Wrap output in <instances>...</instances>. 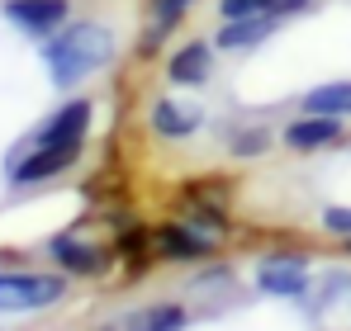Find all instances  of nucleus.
<instances>
[{
    "label": "nucleus",
    "instance_id": "nucleus-1",
    "mask_svg": "<svg viewBox=\"0 0 351 331\" xmlns=\"http://www.w3.org/2000/svg\"><path fill=\"white\" fill-rule=\"evenodd\" d=\"M43 62H48V76H53L58 90H76L81 81H90L95 71H105L114 62V34L95 19L62 24L43 43Z\"/></svg>",
    "mask_w": 351,
    "mask_h": 331
},
{
    "label": "nucleus",
    "instance_id": "nucleus-2",
    "mask_svg": "<svg viewBox=\"0 0 351 331\" xmlns=\"http://www.w3.org/2000/svg\"><path fill=\"white\" fill-rule=\"evenodd\" d=\"M66 298V275L0 270V313H43Z\"/></svg>",
    "mask_w": 351,
    "mask_h": 331
},
{
    "label": "nucleus",
    "instance_id": "nucleus-3",
    "mask_svg": "<svg viewBox=\"0 0 351 331\" xmlns=\"http://www.w3.org/2000/svg\"><path fill=\"white\" fill-rule=\"evenodd\" d=\"M152 256L176 261V265H204L214 256V237L199 232L195 222H167L152 232Z\"/></svg>",
    "mask_w": 351,
    "mask_h": 331
},
{
    "label": "nucleus",
    "instance_id": "nucleus-4",
    "mask_svg": "<svg viewBox=\"0 0 351 331\" xmlns=\"http://www.w3.org/2000/svg\"><path fill=\"white\" fill-rule=\"evenodd\" d=\"M90 114L95 105L81 95V100H66L62 109H53L43 123H38V133L29 137V147H66V142H86V133H90Z\"/></svg>",
    "mask_w": 351,
    "mask_h": 331
},
{
    "label": "nucleus",
    "instance_id": "nucleus-5",
    "mask_svg": "<svg viewBox=\"0 0 351 331\" xmlns=\"http://www.w3.org/2000/svg\"><path fill=\"white\" fill-rule=\"evenodd\" d=\"M86 142H66V147H29L19 161L10 166V185H38V180H53L62 170H71L81 157Z\"/></svg>",
    "mask_w": 351,
    "mask_h": 331
},
{
    "label": "nucleus",
    "instance_id": "nucleus-6",
    "mask_svg": "<svg viewBox=\"0 0 351 331\" xmlns=\"http://www.w3.org/2000/svg\"><path fill=\"white\" fill-rule=\"evenodd\" d=\"M5 19L34 38H53L71 19V0H5Z\"/></svg>",
    "mask_w": 351,
    "mask_h": 331
},
{
    "label": "nucleus",
    "instance_id": "nucleus-7",
    "mask_svg": "<svg viewBox=\"0 0 351 331\" xmlns=\"http://www.w3.org/2000/svg\"><path fill=\"white\" fill-rule=\"evenodd\" d=\"M256 289L271 298H304L308 293V265L299 256H266L256 265Z\"/></svg>",
    "mask_w": 351,
    "mask_h": 331
},
{
    "label": "nucleus",
    "instance_id": "nucleus-8",
    "mask_svg": "<svg viewBox=\"0 0 351 331\" xmlns=\"http://www.w3.org/2000/svg\"><path fill=\"white\" fill-rule=\"evenodd\" d=\"M342 123H347V118L304 109L299 118H290V123L280 128V137H285V147H294V152H318V147H332V142L342 137Z\"/></svg>",
    "mask_w": 351,
    "mask_h": 331
},
{
    "label": "nucleus",
    "instance_id": "nucleus-9",
    "mask_svg": "<svg viewBox=\"0 0 351 331\" xmlns=\"http://www.w3.org/2000/svg\"><path fill=\"white\" fill-rule=\"evenodd\" d=\"M48 256L58 261L62 275H100L105 270V251L95 246V241H86V237H71V232H62L48 241Z\"/></svg>",
    "mask_w": 351,
    "mask_h": 331
},
{
    "label": "nucleus",
    "instance_id": "nucleus-10",
    "mask_svg": "<svg viewBox=\"0 0 351 331\" xmlns=\"http://www.w3.org/2000/svg\"><path fill=\"white\" fill-rule=\"evenodd\" d=\"M214 71V43L195 38V43H180L171 57H167V81L171 85H204Z\"/></svg>",
    "mask_w": 351,
    "mask_h": 331
},
{
    "label": "nucleus",
    "instance_id": "nucleus-11",
    "mask_svg": "<svg viewBox=\"0 0 351 331\" xmlns=\"http://www.w3.org/2000/svg\"><path fill=\"white\" fill-rule=\"evenodd\" d=\"M280 29V19H271V14H247V19H223V29H219V48H228V53H237V48H256L261 38H271Z\"/></svg>",
    "mask_w": 351,
    "mask_h": 331
},
{
    "label": "nucleus",
    "instance_id": "nucleus-12",
    "mask_svg": "<svg viewBox=\"0 0 351 331\" xmlns=\"http://www.w3.org/2000/svg\"><path fill=\"white\" fill-rule=\"evenodd\" d=\"M199 123H204L199 109H180L171 95H162V100L152 105V133H157V137H167V142H185Z\"/></svg>",
    "mask_w": 351,
    "mask_h": 331
},
{
    "label": "nucleus",
    "instance_id": "nucleus-13",
    "mask_svg": "<svg viewBox=\"0 0 351 331\" xmlns=\"http://www.w3.org/2000/svg\"><path fill=\"white\" fill-rule=\"evenodd\" d=\"M185 327H190V313L180 303H147V308L123 317V331H185Z\"/></svg>",
    "mask_w": 351,
    "mask_h": 331
},
{
    "label": "nucleus",
    "instance_id": "nucleus-14",
    "mask_svg": "<svg viewBox=\"0 0 351 331\" xmlns=\"http://www.w3.org/2000/svg\"><path fill=\"white\" fill-rule=\"evenodd\" d=\"M304 109L308 114H332V118H351V81L313 85V90L304 95Z\"/></svg>",
    "mask_w": 351,
    "mask_h": 331
},
{
    "label": "nucleus",
    "instance_id": "nucleus-15",
    "mask_svg": "<svg viewBox=\"0 0 351 331\" xmlns=\"http://www.w3.org/2000/svg\"><path fill=\"white\" fill-rule=\"evenodd\" d=\"M180 209H185V222H195V227L209 232V237L228 232V213H223L219 204H209V199H190V204H180Z\"/></svg>",
    "mask_w": 351,
    "mask_h": 331
},
{
    "label": "nucleus",
    "instance_id": "nucleus-16",
    "mask_svg": "<svg viewBox=\"0 0 351 331\" xmlns=\"http://www.w3.org/2000/svg\"><path fill=\"white\" fill-rule=\"evenodd\" d=\"M228 152L233 157H261V152H271V128H237L233 137H228Z\"/></svg>",
    "mask_w": 351,
    "mask_h": 331
},
{
    "label": "nucleus",
    "instance_id": "nucleus-17",
    "mask_svg": "<svg viewBox=\"0 0 351 331\" xmlns=\"http://www.w3.org/2000/svg\"><path fill=\"white\" fill-rule=\"evenodd\" d=\"M195 0H152V24H162V29H176L180 19H185V10H190Z\"/></svg>",
    "mask_w": 351,
    "mask_h": 331
},
{
    "label": "nucleus",
    "instance_id": "nucleus-18",
    "mask_svg": "<svg viewBox=\"0 0 351 331\" xmlns=\"http://www.w3.org/2000/svg\"><path fill=\"white\" fill-rule=\"evenodd\" d=\"M247 14H271V0H219V19H247Z\"/></svg>",
    "mask_w": 351,
    "mask_h": 331
},
{
    "label": "nucleus",
    "instance_id": "nucleus-19",
    "mask_svg": "<svg viewBox=\"0 0 351 331\" xmlns=\"http://www.w3.org/2000/svg\"><path fill=\"white\" fill-rule=\"evenodd\" d=\"M323 232L347 237V241H351V209H347V204H328V209H323Z\"/></svg>",
    "mask_w": 351,
    "mask_h": 331
},
{
    "label": "nucleus",
    "instance_id": "nucleus-20",
    "mask_svg": "<svg viewBox=\"0 0 351 331\" xmlns=\"http://www.w3.org/2000/svg\"><path fill=\"white\" fill-rule=\"evenodd\" d=\"M313 0H271V19H294V14H304Z\"/></svg>",
    "mask_w": 351,
    "mask_h": 331
},
{
    "label": "nucleus",
    "instance_id": "nucleus-21",
    "mask_svg": "<svg viewBox=\"0 0 351 331\" xmlns=\"http://www.w3.org/2000/svg\"><path fill=\"white\" fill-rule=\"evenodd\" d=\"M347 251H351V241H347Z\"/></svg>",
    "mask_w": 351,
    "mask_h": 331
},
{
    "label": "nucleus",
    "instance_id": "nucleus-22",
    "mask_svg": "<svg viewBox=\"0 0 351 331\" xmlns=\"http://www.w3.org/2000/svg\"><path fill=\"white\" fill-rule=\"evenodd\" d=\"M105 331H114V327H105Z\"/></svg>",
    "mask_w": 351,
    "mask_h": 331
}]
</instances>
